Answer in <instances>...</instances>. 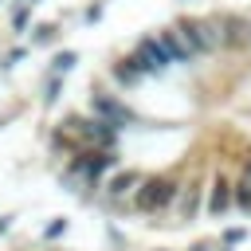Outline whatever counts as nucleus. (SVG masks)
I'll list each match as a JSON object with an SVG mask.
<instances>
[{
  "instance_id": "f257e3e1",
  "label": "nucleus",
  "mask_w": 251,
  "mask_h": 251,
  "mask_svg": "<svg viewBox=\"0 0 251 251\" xmlns=\"http://www.w3.org/2000/svg\"><path fill=\"white\" fill-rule=\"evenodd\" d=\"M169 200H173V180H165V176H149V180H141V188H137V204H141L145 212H161V208H169Z\"/></svg>"
},
{
  "instance_id": "f03ea898",
  "label": "nucleus",
  "mask_w": 251,
  "mask_h": 251,
  "mask_svg": "<svg viewBox=\"0 0 251 251\" xmlns=\"http://www.w3.org/2000/svg\"><path fill=\"white\" fill-rule=\"evenodd\" d=\"M133 63H137L141 75H145V71H165V67L173 63V55H169L165 39H145V43L133 51Z\"/></svg>"
},
{
  "instance_id": "7ed1b4c3",
  "label": "nucleus",
  "mask_w": 251,
  "mask_h": 251,
  "mask_svg": "<svg viewBox=\"0 0 251 251\" xmlns=\"http://www.w3.org/2000/svg\"><path fill=\"white\" fill-rule=\"evenodd\" d=\"M75 169H78V173H82L86 180H98V176H102V173L110 169V157H98V153H94V157H82V161H78Z\"/></svg>"
},
{
  "instance_id": "20e7f679",
  "label": "nucleus",
  "mask_w": 251,
  "mask_h": 251,
  "mask_svg": "<svg viewBox=\"0 0 251 251\" xmlns=\"http://www.w3.org/2000/svg\"><path fill=\"white\" fill-rule=\"evenodd\" d=\"M94 110H98L102 118H110V122H118V126H126V122H129V114H126V110H122V106H118L114 98H98V102H94Z\"/></svg>"
},
{
  "instance_id": "39448f33",
  "label": "nucleus",
  "mask_w": 251,
  "mask_h": 251,
  "mask_svg": "<svg viewBox=\"0 0 251 251\" xmlns=\"http://www.w3.org/2000/svg\"><path fill=\"white\" fill-rule=\"evenodd\" d=\"M196 208H200V188H184V196H180V216L192 220Z\"/></svg>"
},
{
  "instance_id": "423d86ee",
  "label": "nucleus",
  "mask_w": 251,
  "mask_h": 251,
  "mask_svg": "<svg viewBox=\"0 0 251 251\" xmlns=\"http://www.w3.org/2000/svg\"><path fill=\"white\" fill-rule=\"evenodd\" d=\"M227 204H231V192H227V184H224V180H220V184H216V188H212V204H208V208H212V212H216V216H220V212H224V208H227Z\"/></svg>"
},
{
  "instance_id": "0eeeda50",
  "label": "nucleus",
  "mask_w": 251,
  "mask_h": 251,
  "mask_svg": "<svg viewBox=\"0 0 251 251\" xmlns=\"http://www.w3.org/2000/svg\"><path fill=\"white\" fill-rule=\"evenodd\" d=\"M133 184H137V176H133V173H122V176H114V180H110L114 196H122V192H133Z\"/></svg>"
},
{
  "instance_id": "6e6552de",
  "label": "nucleus",
  "mask_w": 251,
  "mask_h": 251,
  "mask_svg": "<svg viewBox=\"0 0 251 251\" xmlns=\"http://www.w3.org/2000/svg\"><path fill=\"white\" fill-rule=\"evenodd\" d=\"M71 67H75V55H59L55 59V75H67Z\"/></svg>"
},
{
  "instance_id": "1a4fd4ad",
  "label": "nucleus",
  "mask_w": 251,
  "mask_h": 251,
  "mask_svg": "<svg viewBox=\"0 0 251 251\" xmlns=\"http://www.w3.org/2000/svg\"><path fill=\"white\" fill-rule=\"evenodd\" d=\"M247 184H251V165H247Z\"/></svg>"
}]
</instances>
